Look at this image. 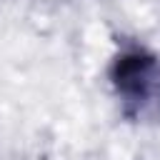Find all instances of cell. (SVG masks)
Wrapping results in <instances>:
<instances>
[{"instance_id":"6da1fadb","label":"cell","mask_w":160,"mask_h":160,"mask_svg":"<svg viewBox=\"0 0 160 160\" xmlns=\"http://www.w3.org/2000/svg\"><path fill=\"white\" fill-rule=\"evenodd\" d=\"M112 80L128 100L140 102V98H145L150 92V85L155 80V60L140 50L125 52L118 58V62L112 68Z\"/></svg>"}]
</instances>
